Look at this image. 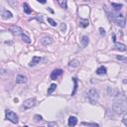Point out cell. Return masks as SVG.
<instances>
[{
  "instance_id": "cell-3",
  "label": "cell",
  "mask_w": 127,
  "mask_h": 127,
  "mask_svg": "<svg viewBox=\"0 0 127 127\" xmlns=\"http://www.w3.org/2000/svg\"><path fill=\"white\" fill-rule=\"evenodd\" d=\"M87 98L89 101V103L95 104L97 102V100H98V92H97V90L94 89V88L89 89V91L87 92Z\"/></svg>"
},
{
  "instance_id": "cell-22",
  "label": "cell",
  "mask_w": 127,
  "mask_h": 127,
  "mask_svg": "<svg viewBox=\"0 0 127 127\" xmlns=\"http://www.w3.org/2000/svg\"><path fill=\"white\" fill-rule=\"evenodd\" d=\"M58 3L61 5L62 8H64V9H67V1L66 0H58Z\"/></svg>"
},
{
  "instance_id": "cell-16",
  "label": "cell",
  "mask_w": 127,
  "mask_h": 127,
  "mask_svg": "<svg viewBox=\"0 0 127 127\" xmlns=\"http://www.w3.org/2000/svg\"><path fill=\"white\" fill-rule=\"evenodd\" d=\"M111 6L114 8V10L116 11V12H119V10L122 8V4H119V3H114V2H111Z\"/></svg>"
},
{
  "instance_id": "cell-20",
  "label": "cell",
  "mask_w": 127,
  "mask_h": 127,
  "mask_svg": "<svg viewBox=\"0 0 127 127\" xmlns=\"http://www.w3.org/2000/svg\"><path fill=\"white\" fill-rule=\"evenodd\" d=\"M56 88H57V84H56V83H52V84L50 86L49 89H48V94H53V91L56 90Z\"/></svg>"
},
{
  "instance_id": "cell-19",
  "label": "cell",
  "mask_w": 127,
  "mask_h": 127,
  "mask_svg": "<svg viewBox=\"0 0 127 127\" xmlns=\"http://www.w3.org/2000/svg\"><path fill=\"white\" fill-rule=\"evenodd\" d=\"M79 66H80V62L78 60H73L69 64V67H77Z\"/></svg>"
},
{
  "instance_id": "cell-17",
  "label": "cell",
  "mask_w": 127,
  "mask_h": 127,
  "mask_svg": "<svg viewBox=\"0 0 127 127\" xmlns=\"http://www.w3.org/2000/svg\"><path fill=\"white\" fill-rule=\"evenodd\" d=\"M96 74H106V67L101 66L100 67H98V69L96 70Z\"/></svg>"
},
{
  "instance_id": "cell-2",
  "label": "cell",
  "mask_w": 127,
  "mask_h": 127,
  "mask_svg": "<svg viewBox=\"0 0 127 127\" xmlns=\"http://www.w3.org/2000/svg\"><path fill=\"white\" fill-rule=\"evenodd\" d=\"M111 17L112 19L115 21V23L120 27H125V24H126V21H125V17L123 14L119 13V12H111Z\"/></svg>"
},
{
  "instance_id": "cell-30",
  "label": "cell",
  "mask_w": 127,
  "mask_h": 127,
  "mask_svg": "<svg viewBox=\"0 0 127 127\" xmlns=\"http://www.w3.org/2000/svg\"><path fill=\"white\" fill-rule=\"evenodd\" d=\"M123 123L125 124V126H127V116H125V117L123 118Z\"/></svg>"
},
{
  "instance_id": "cell-18",
  "label": "cell",
  "mask_w": 127,
  "mask_h": 127,
  "mask_svg": "<svg viewBox=\"0 0 127 127\" xmlns=\"http://www.w3.org/2000/svg\"><path fill=\"white\" fill-rule=\"evenodd\" d=\"M89 39H88V37L87 36H83L82 38H81V45H82V47L84 48V47H87V45H88V41Z\"/></svg>"
},
{
  "instance_id": "cell-21",
  "label": "cell",
  "mask_w": 127,
  "mask_h": 127,
  "mask_svg": "<svg viewBox=\"0 0 127 127\" xmlns=\"http://www.w3.org/2000/svg\"><path fill=\"white\" fill-rule=\"evenodd\" d=\"M73 80H74V90H73V92H72V95H74L75 91H77V89H78V80H77V78H74Z\"/></svg>"
},
{
  "instance_id": "cell-24",
  "label": "cell",
  "mask_w": 127,
  "mask_h": 127,
  "mask_svg": "<svg viewBox=\"0 0 127 127\" xmlns=\"http://www.w3.org/2000/svg\"><path fill=\"white\" fill-rule=\"evenodd\" d=\"M116 59H117L118 61H121V62L127 64V57H124V56H116Z\"/></svg>"
},
{
  "instance_id": "cell-7",
  "label": "cell",
  "mask_w": 127,
  "mask_h": 127,
  "mask_svg": "<svg viewBox=\"0 0 127 127\" xmlns=\"http://www.w3.org/2000/svg\"><path fill=\"white\" fill-rule=\"evenodd\" d=\"M41 61H42V58L35 56V57H33V58H32V61L30 62L29 66H30V67H35L36 65L40 64V62H41Z\"/></svg>"
},
{
  "instance_id": "cell-23",
  "label": "cell",
  "mask_w": 127,
  "mask_h": 127,
  "mask_svg": "<svg viewBox=\"0 0 127 127\" xmlns=\"http://www.w3.org/2000/svg\"><path fill=\"white\" fill-rule=\"evenodd\" d=\"M21 37H22V39H23V41L24 42H26V43H31V39L26 35V34H24V33H22V35H21Z\"/></svg>"
},
{
  "instance_id": "cell-32",
  "label": "cell",
  "mask_w": 127,
  "mask_h": 127,
  "mask_svg": "<svg viewBox=\"0 0 127 127\" xmlns=\"http://www.w3.org/2000/svg\"><path fill=\"white\" fill-rule=\"evenodd\" d=\"M38 2H39V3H42V4H45V3H46V1H40V0H39Z\"/></svg>"
},
{
  "instance_id": "cell-4",
  "label": "cell",
  "mask_w": 127,
  "mask_h": 127,
  "mask_svg": "<svg viewBox=\"0 0 127 127\" xmlns=\"http://www.w3.org/2000/svg\"><path fill=\"white\" fill-rule=\"evenodd\" d=\"M5 117L7 120L11 121L12 123L14 124H17L18 123V116L15 112H13L12 110H9V109H6L5 110Z\"/></svg>"
},
{
  "instance_id": "cell-14",
  "label": "cell",
  "mask_w": 127,
  "mask_h": 127,
  "mask_svg": "<svg viewBox=\"0 0 127 127\" xmlns=\"http://www.w3.org/2000/svg\"><path fill=\"white\" fill-rule=\"evenodd\" d=\"M23 9H24V12L26 14H31L32 13V8H30L28 3H26V2L23 4Z\"/></svg>"
},
{
  "instance_id": "cell-11",
  "label": "cell",
  "mask_w": 127,
  "mask_h": 127,
  "mask_svg": "<svg viewBox=\"0 0 127 127\" xmlns=\"http://www.w3.org/2000/svg\"><path fill=\"white\" fill-rule=\"evenodd\" d=\"M78 123V119H77V117H74V116H71L69 118V121H67V124H69V126L73 127V126H75Z\"/></svg>"
},
{
  "instance_id": "cell-13",
  "label": "cell",
  "mask_w": 127,
  "mask_h": 127,
  "mask_svg": "<svg viewBox=\"0 0 127 127\" xmlns=\"http://www.w3.org/2000/svg\"><path fill=\"white\" fill-rule=\"evenodd\" d=\"M126 46L124 44H121V43H116L115 44V49L118 50V51H120V52H125L126 51Z\"/></svg>"
},
{
  "instance_id": "cell-26",
  "label": "cell",
  "mask_w": 127,
  "mask_h": 127,
  "mask_svg": "<svg viewBox=\"0 0 127 127\" xmlns=\"http://www.w3.org/2000/svg\"><path fill=\"white\" fill-rule=\"evenodd\" d=\"M48 22L51 24V25H52V26L53 27H56L57 26V25H58V23L55 21V20H53L52 18H48Z\"/></svg>"
},
{
  "instance_id": "cell-27",
  "label": "cell",
  "mask_w": 127,
  "mask_h": 127,
  "mask_svg": "<svg viewBox=\"0 0 127 127\" xmlns=\"http://www.w3.org/2000/svg\"><path fill=\"white\" fill-rule=\"evenodd\" d=\"M34 119H35L36 122H39V121H42V120H43V118H42L41 115H35V116H34Z\"/></svg>"
},
{
  "instance_id": "cell-10",
  "label": "cell",
  "mask_w": 127,
  "mask_h": 127,
  "mask_svg": "<svg viewBox=\"0 0 127 127\" xmlns=\"http://www.w3.org/2000/svg\"><path fill=\"white\" fill-rule=\"evenodd\" d=\"M41 42H42V44H43L44 46H48V45H51L53 43V39L51 37H44L43 39L41 40Z\"/></svg>"
},
{
  "instance_id": "cell-1",
  "label": "cell",
  "mask_w": 127,
  "mask_h": 127,
  "mask_svg": "<svg viewBox=\"0 0 127 127\" xmlns=\"http://www.w3.org/2000/svg\"><path fill=\"white\" fill-rule=\"evenodd\" d=\"M113 110L117 114H122L127 110V97L123 94H118L113 100Z\"/></svg>"
},
{
  "instance_id": "cell-29",
  "label": "cell",
  "mask_w": 127,
  "mask_h": 127,
  "mask_svg": "<svg viewBox=\"0 0 127 127\" xmlns=\"http://www.w3.org/2000/svg\"><path fill=\"white\" fill-rule=\"evenodd\" d=\"M66 30H67V26H66V24L64 23V24H62V26H61V31L62 32H66Z\"/></svg>"
},
{
  "instance_id": "cell-6",
  "label": "cell",
  "mask_w": 127,
  "mask_h": 127,
  "mask_svg": "<svg viewBox=\"0 0 127 127\" xmlns=\"http://www.w3.org/2000/svg\"><path fill=\"white\" fill-rule=\"evenodd\" d=\"M63 70H61V69H57V70H54L53 72H52V74H51V79L52 80H56V79H58L60 75H62L63 74Z\"/></svg>"
},
{
  "instance_id": "cell-15",
  "label": "cell",
  "mask_w": 127,
  "mask_h": 127,
  "mask_svg": "<svg viewBox=\"0 0 127 127\" xmlns=\"http://www.w3.org/2000/svg\"><path fill=\"white\" fill-rule=\"evenodd\" d=\"M13 15H12V13L10 12V11H8V10H4L3 12H2V18L3 19H8V18H11Z\"/></svg>"
},
{
  "instance_id": "cell-12",
  "label": "cell",
  "mask_w": 127,
  "mask_h": 127,
  "mask_svg": "<svg viewBox=\"0 0 127 127\" xmlns=\"http://www.w3.org/2000/svg\"><path fill=\"white\" fill-rule=\"evenodd\" d=\"M79 24H80V27L86 28V27H87L88 25H89V22H88L87 19H82V18H80V21H79Z\"/></svg>"
},
{
  "instance_id": "cell-31",
  "label": "cell",
  "mask_w": 127,
  "mask_h": 127,
  "mask_svg": "<svg viewBox=\"0 0 127 127\" xmlns=\"http://www.w3.org/2000/svg\"><path fill=\"white\" fill-rule=\"evenodd\" d=\"M55 125H56V123H49V124H48L49 127H54Z\"/></svg>"
},
{
  "instance_id": "cell-25",
  "label": "cell",
  "mask_w": 127,
  "mask_h": 127,
  "mask_svg": "<svg viewBox=\"0 0 127 127\" xmlns=\"http://www.w3.org/2000/svg\"><path fill=\"white\" fill-rule=\"evenodd\" d=\"M83 125H86L87 127H99V125L97 123H87V122H83Z\"/></svg>"
},
{
  "instance_id": "cell-9",
  "label": "cell",
  "mask_w": 127,
  "mask_h": 127,
  "mask_svg": "<svg viewBox=\"0 0 127 127\" xmlns=\"http://www.w3.org/2000/svg\"><path fill=\"white\" fill-rule=\"evenodd\" d=\"M27 81V77L24 74H18L16 78V82L17 83H24Z\"/></svg>"
},
{
  "instance_id": "cell-34",
  "label": "cell",
  "mask_w": 127,
  "mask_h": 127,
  "mask_svg": "<svg viewBox=\"0 0 127 127\" xmlns=\"http://www.w3.org/2000/svg\"><path fill=\"white\" fill-rule=\"evenodd\" d=\"M23 127H28V126H23Z\"/></svg>"
},
{
  "instance_id": "cell-28",
  "label": "cell",
  "mask_w": 127,
  "mask_h": 127,
  "mask_svg": "<svg viewBox=\"0 0 127 127\" xmlns=\"http://www.w3.org/2000/svg\"><path fill=\"white\" fill-rule=\"evenodd\" d=\"M99 32L101 36H105V30L103 28H99Z\"/></svg>"
},
{
  "instance_id": "cell-35",
  "label": "cell",
  "mask_w": 127,
  "mask_h": 127,
  "mask_svg": "<svg viewBox=\"0 0 127 127\" xmlns=\"http://www.w3.org/2000/svg\"><path fill=\"white\" fill-rule=\"evenodd\" d=\"M42 127H44V126H42Z\"/></svg>"
},
{
  "instance_id": "cell-33",
  "label": "cell",
  "mask_w": 127,
  "mask_h": 127,
  "mask_svg": "<svg viewBox=\"0 0 127 127\" xmlns=\"http://www.w3.org/2000/svg\"><path fill=\"white\" fill-rule=\"evenodd\" d=\"M124 82H125V83H127V80H124Z\"/></svg>"
},
{
  "instance_id": "cell-5",
  "label": "cell",
  "mask_w": 127,
  "mask_h": 127,
  "mask_svg": "<svg viewBox=\"0 0 127 127\" xmlns=\"http://www.w3.org/2000/svg\"><path fill=\"white\" fill-rule=\"evenodd\" d=\"M35 104H36V99L35 98H29V99L24 101L23 106L25 109H29V108H32L33 106H35Z\"/></svg>"
},
{
  "instance_id": "cell-8",
  "label": "cell",
  "mask_w": 127,
  "mask_h": 127,
  "mask_svg": "<svg viewBox=\"0 0 127 127\" xmlns=\"http://www.w3.org/2000/svg\"><path fill=\"white\" fill-rule=\"evenodd\" d=\"M10 30H11V32L14 34V35H22V33H23L22 29L20 27H18V26H12L10 28Z\"/></svg>"
}]
</instances>
